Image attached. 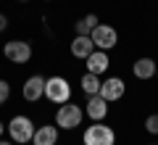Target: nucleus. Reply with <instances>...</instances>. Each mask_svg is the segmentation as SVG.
<instances>
[{
  "mask_svg": "<svg viewBox=\"0 0 158 145\" xmlns=\"http://www.w3.org/2000/svg\"><path fill=\"white\" fill-rule=\"evenodd\" d=\"M100 82H103V79L98 77V74L85 71V74H82V79H79V87H82V92H85V95H98V92H100Z\"/></svg>",
  "mask_w": 158,
  "mask_h": 145,
  "instance_id": "4468645a",
  "label": "nucleus"
},
{
  "mask_svg": "<svg viewBox=\"0 0 158 145\" xmlns=\"http://www.w3.org/2000/svg\"><path fill=\"white\" fill-rule=\"evenodd\" d=\"M6 29H8V16L0 13V32H6Z\"/></svg>",
  "mask_w": 158,
  "mask_h": 145,
  "instance_id": "6ab92c4d",
  "label": "nucleus"
},
{
  "mask_svg": "<svg viewBox=\"0 0 158 145\" xmlns=\"http://www.w3.org/2000/svg\"><path fill=\"white\" fill-rule=\"evenodd\" d=\"M150 145H158V143H150Z\"/></svg>",
  "mask_w": 158,
  "mask_h": 145,
  "instance_id": "b1692460",
  "label": "nucleus"
},
{
  "mask_svg": "<svg viewBox=\"0 0 158 145\" xmlns=\"http://www.w3.org/2000/svg\"><path fill=\"white\" fill-rule=\"evenodd\" d=\"M0 145H13V140H0Z\"/></svg>",
  "mask_w": 158,
  "mask_h": 145,
  "instance_id": "aec40b11",
  "label": "nucleus"
},
{
  "mask_svg": "<svg viewBox=\"0 0 158 145\" xmlns=\"http://www.w3.org/2000/svg\"><path fill=\"white\" fill-rule=\"evenodd\" d=\"M156 66L158 63L153 61V58L142 56V58H137V61L132 63V74H135V79H140V82H148V79L156 77Z\"/></svg>",
  "mask_w": 158,
  "mask_h": 145,
  "instance_id": "f8f14e48",
  "label": "nucleus"
},
{
  "mask_svg": "<svg viewBox=\"0 0 158 145\" xmlns=\"http://www.w3.org/2000/svg\"><path fill=\"white\" fill-rule=\"evenodd\" d=\"M19 3H29V0H19Z\"/></svg>",
  "mask_w": 158,
  "mask_h": 145,
  "instance_id": "5701e85b",
  "label": "nucleus"
},
{
  "mask_svg": "<svg viewBox=\"0 0 158 145\" xmlns=\"http://www.w3.org/2000/svg\"><path fill=\"white\" fill-rule=\"evenodd\" d=\"M82 145H116V132L106 122H92L82 132Z\"/></svg>",
  "mask_w": 158,
  "mask_h": 145,
  "instance_id": "f03ea898",
  "label": "nucleus"
},
{
  "mask_svg": "<svg viewBox=\"0 0 158 145\" xmlns=\"http://www.w3.org/2000/svg\"><path fill=\"white\" fill-rule=\"evenodd\" d=\"M82 119H85V108H79V103H63L56 108V127L58 129H77L82 127Z\"/></svg>",
  "mask_w": 158,
  "mask_h": 145,
  "instance_id": "7ed1b4c3",
  "label": "nucleus"
},
{
  "mask_svg": "<svg viewBox=\"0 0 158 145\" xmlns=\"http://www.w3.org/2000/svg\"><path fill=\"white\" fill-rule=\"evenodd\" d=\"M145 132L158 134V113H150V116L145 119Z\"/></svg>",
  "mask_w": 158,
  "mask_h": 145,
  "instance_id": "2eb2a0df",
  "label": "nucleus"
},
{
  "mask_svg": "<svg viewBox=\"0 0 158 145\" xmlns=\"http://www.w3.org/2000/svg\"><path fill=\"white\" fill-rule=\"evenodd\" d=\"M90 37H92V42H95L98 50H111V48H116V42H118V32L111 27V24H98V27L90 32Z\"/></svg>",
  "mask_w": 158,
  "mask_h": 145,
  "instance_id": "423d86ee",
  "label": "nucleus"
},
{
  "mask_svg": "<svg viewBox=\"0 0 158 145\" xmlns=\"http://www.w3.org/2000/svg\"><path fill=\"white\" fill-rule=\"evenodd\" d=\"M8 98H11V84L6 79H0V106H6Z\"/></svg>",
  "mask_w": 158,
  "mask_h": 145,
  "instance_id": "dca6fc26",
  "label": "nucleus"
},
{
  "mask_svg": "<svg viewBox=\"0 0 158 145\" xmlns=\"http://www.w3.org/2000/svg\"><path fill=\"white\" fill-rule=\"evenodd\" d=\"M156 79H158V66H156Z\"/></svg>",
  "mask_w": 158,
  "mask_h": 145,
  "instance_id": "4be33fe9",
  "label": "nucleus"
},
{
  "mask_svg": "<svg viewBox=\"0 0 158 145\" xmlns=\"http://www.w3.org/2000/svg\"><path fill=\"white\" fill-rule=\"evenodd\" d=\"M3 56H6L8 63H16V66H24V63L32 61V45L27 40H8L3 45Z\"/></svg>",
  "mask_w": 158,
  "mask_h": 145,
  "instance_id": "39448f33",
  "label": "nucleus"
},
{
  "mask_svg": "<svg viewBox=\"0 0 158 145\" xmlns=\"http://www.w3.org/2000/svg\"><path fill=\"white\" fill-rule=\"evenodd\" d=\"M74 32H77V34H90L92 27L85 21V19H79V21H74Z\"/></svg>",
  "mask_w": 158,
  "mask_h": 145,
  "instance_id": "f3484780",
  "label": "nucleus"
},
{
  "mask_svg": "<svg viewBox=\"0 0 158 145\" xmlns=\"http://www.w3.org/2000/svg\"><path fill=\"white\" fill-rule=\"evenodd\" d=\"M45 98L53 106H63V103L71 100V84L66 77H48L45 79Z\"/></svg>",
  "mask_w": 158,
  "mask_h": 145,
  "instance_id": "20e7f679",
  "label": "nucleus"
},
{
  "mask_svg": "<svg viewBox=\"0 0 158 145\" xmlns=\"http://www.w3.org/2000/svg\"><path fill=\"white\" fill-rule=\"evenodd\" d=\"M21 95H24V100H27V103H40L42 98H45V77L32 74V77L24 82Z\"/></svg>",
  "mask_w": 158,
  "mask_h": 145,
  "instance_id": "0eeeda50",
  "label": "nucleus"
},
{
  "mask_svg": "<svg viewBox=\"0 0 158 145\" xmlns=\"http://www.w3.org/2000/svg\"><path fill=\"white\" fill-rule=\"evenodd\" d=\"M85 66H87V71L90 74H98V77H103V74L111 69V58H108V50H92L90 56L85 58Z\"/></svg>",
  "mask_w": 158,
  "mask_h": 145,
  "instance_id": "9d476101",
  "label": "nucleus"
},
{
  "mask_svg": "<svg viewBox=\"0 0 158 145\" xmlns=\"http://www.w3.org/2000/svg\"><path fill=\"white\" fill-rule=\"evenodd\" d=\"M45 3H50V0H45Z\"/></svg>",
  "mask_w": 158,
  "mask_h": 145,
  "instance_id": "393cba45",
  "label": "nucleus"
},
{
  "mask_svg": "<svg viewBox=\"0 0 158 145\" xmlns=\"http://www.w3.org/2000/svg\"><path fill=\"white\" fill-rule=\"evenodd\" d=\"M3 132H6V124H3V122H0V137H3Z\"/></svg>",
  "mask_w": 158,
  "mask_h": 145,
  "instance_id": "412c9836",
  "label": "nucleus"
},
{
  "mask_svg": "<svg viewBox=\"0 0 158 145\" xmlns=\"http://www.w3.org/2000/svg\"><path fill=\"white\" fill-rule=\"evenodd\" d=\"M6 129H8V134H11L13 145H27V143H32L37 127H34V122L27 113H16V116H11V122L6 124Z\"/></svg>",
  "mask_w": 158,
  "mask_h": 145,
  "instance_id": "f257e3e1",
  "label": "nucleus"
},
{
  "mask_svg": "<svg viewBox=\"0 0 158 145\" xmlns=\"http://www.w3.org/2000/svg\"><path fill=\"white\" fill-rule=\"evenodd\" d=\"M85 21H87V24H90V27H92V29H95V27H98V24H100V19H98V13H87V16H85Z\"/></svg>",
  "mask_w": 158,
  "mask_h": 145,
  "instance_id": "a211bd4d",
  "label": "nucleus"
},
{
  "mask_svg": "<svg viewBox=\"0 0 158 145\" xmlns=\"http://www.w3.org/2000/svg\"><path fill=\"white\" fill-rule=\"evenodd\" d=\"M85 116H90L92 122H106V116H108V100L103 98L100 92H98V95H87Z\"/></svg>",
  "mask_w": 158,
  "mask_h": 145,
  "instance_id": "1a4fd4ad",
  "label": "nucleus"
},
{
  "mask_svg": "<svg viewBox=\"0 0 158 145\" xmlns=\"http://www.w3.org/2000/svg\"><path fill=\"white\" fill-rule=\"evenodd\" d=\"M124 92H127V82L121 77H108V79H103V82H100V95L106 98L108 103L121 100Z\"/></svg>",
  "mask_w": 158,
  "mask_h": 145,
  "instance_id": "6e6552de",
  "label": "nucleus"
},
{
  "mask_svg": "<svg viewBox=\"0 0 158 145\" xmlns=\"http://www.w3.org/2000/svg\"><path fill=\"white\" fill-rule=\"evenodd\" d=\"M58 143V127L56 124H42L34 129L32 145H56Z\"/></svg>",
  "mask_w": 158,
  "mask_h": 145,
  "instance_id": "ddd939ff",
  "label": "nucleus"
},
{
  "mask_svg": "<svg viewBox=\"0 0 158 145\" xmlns=\"http://www.w3.org/2000/svg\"><path fill=\"white\" fill-rule=\"evenodd\" d=\"M95 50V42H92L90 34H74L71 45H69V53H71L74 58H79V61H85L90 53Z\"/></svg>",
  "mask_w": 158,
  "mask_h": 145,
  "instance_id": "9b49d317",
  "label": "nucleus"
}]
</instances>
